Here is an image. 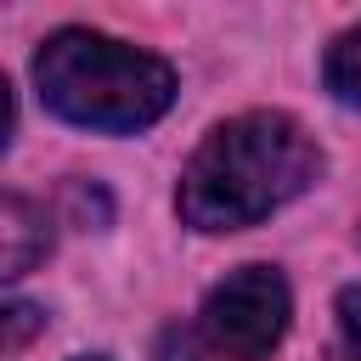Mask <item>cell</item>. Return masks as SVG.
Listing matches in <instances>:
<instances>
[{"instance_id": "6da1fadb", "label": "cell", "mask_w": 361, "mask_h": 361, "mask_svg": "<svg viewBox=\"0 0 361 361\" xmlns=\"http://www.w3.org/2000/svg\"><path fill=\"white\" fill-rule=\"evenodd\" d=\"M322 175V152L288 113H243L192 152L175 209L197 231H243L293 203Z\"/></svg>"}, {"instance_id": "7a4b0ae2", "label": "cell", "mask_w": 361, "mask_h": 361, "mask_svg": "<svg viewBox=\"0 0 361 361\" xmlns=\"http://www.w3.org/2000/svg\"><path fill=\"white\" fill-rule=\"evenodd\" d=\"M34 85L56 118L107 135L147 130L175 102V68L164 56L90 28H56L34 56Z\"/></svg>"}, {"instance_id": "3957f363", "label": "cell", "mask_w": 361, "mask_h": 361, "mask_svg": "<svg viewBox=\"0 0 361 361\" xmlns=\"http://www.w3.org/2000/svg\"><path fill=\"white\" fill-rule=\"evenodd\" d=\"M288 316H293V299H288L282 271L243 265V271H231L226 282L209 288L197 327H203V344L214 355H226V361H265L282 344Z\"/></svg>"}, {"instance_id": "277c9868", "label": "cell", "mask_w": 361, "mask_h": 361, "mask_svg": "<svg viewBox=\"0 0 361 361\" xmlns=\"http://www.w3.org/2000/svg\"><path fill=\"white\" fill-rule=\"evenodd\" d=\"M45 254H51V220H45V209L28 203V197H17V192H0V282L28 276Z\"/></svg>"}, {"instance_id": "5b68a950", "label": "cell", "mask_w": 361, "mask_h": 361, "mask_svg": "<svg viewBox=\"0 0 361 361\" xmlns=\"http://www.w3.org/2000/svg\"><path fill=\"white\" fill-rule=\"evenodd\" d=\"M322 79H327V90H333L338 102L361 107V28H350V34H338V39L327 45Z\"/></svg>"}, {"instance_id": "8992f818", "label": "cell", "mask_w": 361, "mask_h": 361, "mask_svg": "<svg viewBox=\"0 0 361 361\" xmlns=\"http://www.w3.org/2000/svg\"><path fill=\"white\" fill-rule=\"evenodd\" d=\"M333 316H338V344H344V355H350V361H361V282L338 288Z\"/></svg>"}, {"instance_id": "52a82bcc", "label": "cell", "mask_w": 361, "mask_h": 361, "mask_svg": "<svg viewBox=\"0 0 361 361\" xmlns=\"http://www.w3.org/2000/svg\"><path fill=\"white\" fill-rule=\"evenodd\" d=\"M39 327H45L39 305H0V350H11V344H28Z\"/></svg>"}, {"instance_id": "ba28073f", "label": "cell", "mask_w": 361, "mask_h": 361, "mask_svg": "<svg viewBox=\"0 0 361 361\" xmlns=\"http://www.w3.org/2000/svg\"><path fill=\"white\" fill-rule=\"evenodd\" d=\"M11 141V85H6V73H0V147Z\"/></svg>"}, {"instance_id": "9c48e42d", "label": "cell", "mask_w": 361, "mask_h": 361, "mask_svg": "<svg viewBox=\"0 0 361 361\" xmlns=\"http://www.w3.org/2000/svg\"><path fill=\"white\" fill-rule=\"evenodd\" d=\"M79 361H107V355H79Z\"/></svg>"}]
</instances>
